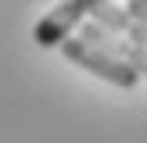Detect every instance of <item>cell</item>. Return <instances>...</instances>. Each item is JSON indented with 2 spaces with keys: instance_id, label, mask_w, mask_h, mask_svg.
<instances>
[{
  "instance_id": "obj_2",
  "label": "cell",
  "mask_w": 147,
  "mask_h": 143,
  "mask_svg": "<svg viewBox=\"0 0 147 143\" xmlns=\"http://www.w3.org/2000/svg\"><path fill=\"white\" fill-rule=\"evenodd\" d=\"M83 18H86L83 0H61L57 7H50V11L36 21V29H32L36 47H47V50L50 47H61V43L72 39V32L83 25Z\"/></svg>"
},
{
  "instance_id": "obj_1",
  "label": "cell",
  "mask_w": 147,
  "mask_h": 143,
  "mask_svg": "<svg viewBox=\"0 0 147 143\" xmlns=\"http://www.w3.org/2000/svg\"><path fill=\"white\" fill-rule=\"evenodd\" d=\"M61 54L68 57L72 64H79V68H86V72H93V75L108 79V82L122 86V90H133L136 79H140L133 68H126L122 61H115V57H111V54H104L100 47L83 43L79 36H72V39H65V43H61Z\"/></svg>"
},
{
  "instance_id": "obj_5",
  "label": "cell",
  "mask_w": 147,
  "mask_h": 143,
  "mask_svg": "<svg viewBox=\"0 0 147 143\" xmlns=\"http://www.w3.org/2000/svg\"><path fill=\"white\" fill-rule=\"evenodd\" d=\"M126 14L136 18V21H147V0H129V4H126Z\"/></svg>"
},
{
  "instance_id": "obj_3",
  "label": "cell",
  "mask_w": 147,
  "mask_h": 143,
  "mask_svg": "<svg viewBox=\"0 0 147 143\" xmlns=\"http://www.w3.org/2000/svg\"><path fill=\"white\" fill-rule=\"evenodd\" d=\"M79 29H83V32H79V39H83V43L100 47L104 54H111L115 61H122L126 68H133L136 75H147V50H144V47H136V43H129V39H122V36L108 32V29L93 25V21H83Z\"/></svg>"
},
{
  "instance_id": "obj_4",
  "label": "cell",
  "mask_w": 147,
  "mask_h": 143,
  "mask_svg": "<svg viewBox=\"0 0 147 143\" xmlns=\"http://www.w3.org/2000/svg\"><path fill=\"white\" fill-rule=\"evenodd\" d=\"M122 39H129V43H136V47L147 50V21L129 18V25H126V32H122Z\"/></svg>"
}]
</instances>
